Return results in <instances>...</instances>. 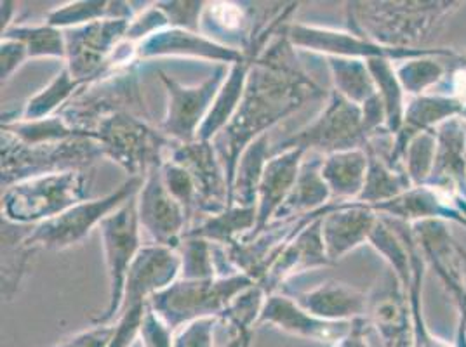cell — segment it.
Segmentation results:
<instances>
[{"label":"cell","mask_w":466,"mask_h":347,"mask_svg":"<svg viewBox=\"0 0 466 347\" xmlns=\"http://www.w3.org/2000/svg\"><path fill=\"white\" fill-rule=\"evenodd\" d=\"M137 342L141 344V347L175 346V332L157 316L156 311L150 308V304H148L143 325L139 330Z\"/></svg>","instance_id":"41"},{"label":"cell","mask_w":466,"mask_h":347,"mask_svg":"<svg viewBox=\"0 0 466 347\" xmlns=\"http://www.w3.org/2000/svg\"><path fill=\"white\" fill-rule=\"evenodd\" d=\"M320 154H307L303 165L298 174L291 194L288 196L282 209L275 215L277 219H286L291 215H303V213H315L328 207L332 202L329 186L326 184L320 167H322Z\"/></svg>","instance_id":"24"},{"label":"cell","mask_w":466,"mask_h":347,"mask_svg":"<svg viewBox=\"0 0 466 347\" xmlns=\"http://www.w3.org/2000/svg\"><path fill=\"white\" fill-rule=\"evenodd\" d=\"M114 335V325H93L63 339L55 347H108Z\"/></svg>","instance_id":"44"},{"label":"cell","mask_w":466,"mask_h":347,"mask_svg":"<svg viewBox=\"0 0 466 347\" xmlns=\"http://www.w3.org/2000/svg\"><path fill=\"white\" fill-rule=\"evenodd\" d=\"M366 152L370 156V167H368L364 190L355 203L376 207L414 188L404 169H397L390 165L381 154L372 152L370 148H366Z\"/></svg>","instance_id":"29"},{"label":"cell","mask_w":466,"mask_h":347,"mask_svg":"<svg viewBox=\"0 0 466 347\" xmlns=\"http://www.w3.org/2000/svg\"><path fill=\"white\" fill-rule=\"evenodd\" d=\"M2 188L25 179L66 171H91L99 158H105L96 141L78 135L66 141L25 144L15 135L2 133Z\"/></svg>","instance_id":"6"},{"label":"cell","mask_w":466,"mask_h":347,"mask_svg":"<svg viewBox=\"0 0 466 347\" xmlns=\"http://www.w3.org/2000/svg\"><path fill=\"white\" fill-rule=\"evenodd\" d=\"M225 347H251V339H246L238 333H233L232 341Z\"/></svg>","instance_id":"45"},{"label":"cell","mask_w":466,"mask_h":347,"mask_svg":"<svg viewBox=\"0 0 466 347\" xmlns=\"http://www.w3.org/2000/svg\"><path fill=\"white\" fill-rule=\"evenodd\" d=\"M89 135L99 144L103 156L116 162L129 177H145L177 146L147 118L127 112L103 116Z\"/></svg>","instance_id":"5"},{"label":"cell","mask_w":466,"mask_h":347,"mask_svg":"<svg viewBox=\"0 0 466 347\" xmlns=\"http://www.w3.org/2000/svg\"><path fill=\"white\" fill-rule=\"evenodd\" d=\"M160 173L167 192L173 194L176 202L183 207V211L188 217V223L192 226L198 217V193H197L192 175L183 165L176 164L171 158H166L162 162Z\"/></svg>","instance_id":"39"},{"label":"cell","mask_w":466,"mask_h":347,"mask_svg":"<svg viewBox=\"0 0 466 347\" xmlns=\"http://www.w3.org/2000/svg\"><path fill=\"white\" fill-rule=\"evenodd\" d=\"M313 316L334 322V323H349L359 318H368L370 297L347 283L329 280L315 289L307 292H284Z\"/></svg>","instance_id":"21"},{"label":"cell","mask_w":466,"mask_h":347,"mask_svg":"<svg viewBox=\"0 0 466 347\" xmlns=\"http://www.w3.org/2000/svg\"><path fill=\"white\" fill-rule=\"evenodd\" d=\"M30 226L2 219V299L13 301L18 293L34 251L25 245Z\"/></svg>","instance_id":"27"},{"label":"cell","mask_w":466,"mask_h":347,"mask_svg":"<svg viewBox=\"0 0 466 347\" xmlns=\"http://www.w3.org/2000/svg\"><path fill=\"white\" fill-rule=\"evenodd\" d=\"M181 259L176 249L145 245L137 253L124 290V302H150L157 292L169 287L179 278Z\"/></svg>","instance_id":"20"},{"label":"cell","mask_w":466,"mask_h":347,"mask_svg":"<svg viewBox=\"0 0 466 347\" xmlns=\"http://www.w3.org/2000/svg\"><path fill=\"white\" fill-rule=\"evenodd\" d=\"M164 56L206 59L219 64L232 66L244 59V51L218 44L202 34H194L179 28H166L137 44V61H147Z\"/></svg>","instance_id":"16"},{"label":"cell","mask_w":466,"mask_h":347,"mask_svg":"<svg viewBox=\"0 0 466 347\" xmlns=\"http://www.w3.org/2000/svg\"><path fill=\"white\" fill-rule=\"evenodd\" d=\"M322 217L315 219L307 228L298 233L273 261L270 270L267 271L265 278L259 282L267 295L282 290V285L288 280L301 273L330 266L320 228Z\"/></svg>","instance_id":"17"},{"label":"cell","mask_w":466,"mask_h":347,"mask_svg":"<svg viewBox=\"0 0 466 347\" xmlns=\"http://www.w3.org/2000/svg\"><path fill=\"white\" fill-rule=\"evenodd\" d=\"M91 171H66L25 179L2 193V219L35 226L89 200Z\"/></svg>","instance_id":"3"},{"label":"cell","mask_w":466,"mask_h":347,"mask_svg":"<svg viewBox=\"0 0 466 347\" xmlns=\"http://www.w3.org/2000/svg\"><path fill=\"white\" fill-rule=\"evenodd\" d=\"M167 158L183 165L194 179L198 193V219L216 215L230 207V188L225 167L213 141H194L177 144ZM195 221V223H197Z\"/></svg>","instance_id":"14"},{"label":"cell","mask_w":466,"mask_h":347,"mask_svg":"<svg viewBox=\"0 0 466 347\" xmlns=\"http://www.w3.org/2000/svg\"><path fill=\"white\" fill-rule=\"evenodd\" d=\"M460 2H347L350 32L387 47L418 49Z\"/></svg>","instance_id":"2"},{"label":"cell","mask_w":466,"mask_h":347,"mask_svg":"<svg viewBox=\"0 0 466 347\" xmlns=\"http://www.w3.org/2000/svg\"><path fill=\"white\" fill-rule=\"evenodd\" d=\"M256 282L237 273L213 280L177 278L150 297V308L173 332L198 320H223L233 299Z\"/></svg>","instance_id":"4"},{"label":"cell","mask_w":466,"mask_h":347,"mask_svg":"<svg viewBox=\"0 0 466 347\" xmlns=\"http://www.w3.org/2000/svg\"><path fill=\"white\" fill-rule=\"evenodd\" d=\"M442 58L461 59V55H435V56H421V58L406 59L395 64L399 80L406 91L408 97L423 96L431 93L446 77V64H442Z\"/></svg>","instance_id":"34"},{"label":"cell","mask_w":466,"mask_h":347,"mask_svg":"<svg viewBox=\"0 0 466 347\" xmlns=\"http://www.w3.org/2000/svg\"><path fill=\"white\" fill-rule=\"evenodd\" d=\"M435 156H437L435 131H427L412 137L402 156V169L408 174L409 181L414 188L428 184L435 167Z\"/></svg>","instance_id":"38"},{"label":"cell","mask_w":466,"mask_h":347,"mask_svg":"<svg viewBox=\"0 0 466 347\" xmlns=\"http://www.w3.org/2000/svg\"><path fill=\"white\" fill-rule=\"evenodd\" d=\"M2 133L15 135L25 144L56 143V141H66L78 135H89L76 129L61 114L42 118V120H32V122H2Z\"/></svg>","instance_id":"35"},{"label":"cell","mask_w":466,"mask_h":347,"mask_svg":"<svg viewBox=\"0 0 466 347\" xmlns=\"http://www.w3.org/2000/svg\"><path fill=\"white\" fill-rule=\"evenodd\" d=\"M284 35L291 42L294 49H305L311 53L324 55L326 58L368 59L385 58L391 61H406V59L421 58V56H435L444 55L452 56L458 55L452 49H400V47H387L376 44L370 39H364L353 32H341L332 28H322L303 23H288L284 26Z\"/></svg>","instance_id":"10"},{"label":"cell","mask_w":466,"mask_h":347,"mask_svg":"<svg viewBox=\"0 0 466 347\" xmlns=\"http://www.w3.org/2000/svg\"><path fill=\"white\" fill-rule=\"evenodd\" d=\"M135 4L120 2V0H80L68 2L47 13L46 23L59 28L70 30L86 26L96 21L105 20H135L137 13L133 9Z\"/></svg>","instance_id":"26"},{"label":"cell","mask_w":466,"mask_h":347,"mask_svg":"<svg viewBox=\"0 0 466 347\" xmlns=\"http://www.w3.org/2000/svg\"><path fill=\"white\" fill-rule=\"evenodd\" d=\"M28 61V51L20 40L2 39L0 44V77L2 84L20 70L21 66Z\"/></svg>","instance_id":"43"},{"label":"cell","mask_w":466,"mask_h":347,"mask_svg":"<svg viewBox=\"0 0 466 347\" xmlns=\"http://www.w3.org/2000/svg\"><path fill=\"white\" fill-rule=\"evenodd\" d=\"M218 320H198L175 332L173 347H214V328Z\"/></svg>","instance_id":"42"},{"label":"cell","mask_w":466,"mask_h":347,"mask_svg":"<svg viewBox=\"0 0 466 347\" xmlns=\"http://www.w3.org/2000/svg\"><path fill=\"white\" fill-rule=\"evenodd\" d=\"M380 213L362 203H334L322 217V238L330 264H336L350 252L370 243V236Z\"/></svg>","instance_id":"18"},{"label":"cell","mask_w":466,"mask_h":347,"mask_svg":"<svg viewBox=\"0 0 466 347\" xmlns=\"http://www.w3.org/2000/svg\"><path fill=\"white\" fill-rule=\"evenodd\" d=\"M82 87H86V84L72 77L66 66H63L56 77L53 78L35 96L26 101L20 115L15 120H5V122H32V120L58 115L59 112L77 96Z\"/></svg>","instance_id":"31"},{"label":"cell","mask_w":466,"mask_h":347,"mask_svg":"<svg viewBox=\"0 0 466 347\" xmlns=\"http://www.w3.org/2000/svg\"><path fill=\"white\" fill-rule=\"evenodd\" d=\"M137 194L106 215L99 224L108 274V306L93 318V325H112L116 322L122 308L127 274L137 253L145 247L141 243L143 230L137 217Z\"/></svg>","instance_id":"8"},{"label":"cell","mask_w":466,"mask_h":347,"mask_svg":"<svg viewBox=\"0 0 466 347\" xmlns=\"http://www.w3.org/2000/svg\"><path fill=\"white\" fill-rule=\"evenodd\" d=\"M370 156L366 148L328 154L322 158L320 173L329 186L334 203L357 202L366 184Z\"/></svg>","instance_id":"23"},{"label":"cell","mask_w":466,"mask_h":347,"mask_svg":"<svg viewBox=\"0 0 466 347\" xmlns=\"http://www.w3.org/2000/svg\"><path fill=\"white\" fill-rule=\"evenodd\" d=\"M368 143L370 135L366 133L362 106L351 103L336 91H330L320 115L296 134L286 137L272 154L288 148H301L307 154L328 156L339 152L362 150Z\"/></svg>","instance_id":"9"},{"label":"cell","mask_w":466,"mask_h":347,"mask_svg":"<svg viewBox=\"0 0 466 347\" xmlns=\"http://www.w3.org/2000/svg\"><path fill=\"white\" fill-rule=\"evenodd\" d=\"M330 78L338 94L362 106L378 94L374 78L364 59L326 58Z\"/></svg>","instance_id":"32"},{"label":"cell","mask_w":466,"mask_h":347,"mask_svg":"<svg viewBox=\"0 0 466 347\" xmlns=\"http://www.w3.org/2000/svg\"><path fill=\"white\" fill-rule=\"evenodd\" d=\"M463 120H465V118H463ZM465 124H466V120H465Z\"/></svg>","instance_id":"46"},{"label":"cell","mask_w":466,"mask_h":347,"mask_svg":"<svg viewBox=\"0 0 466 347\" xmlns=\"http://www.w3.org/2000/svg\"><path fill=\"white\" fill-rule=\"evenodd\" d=\"M265 302H267V292L259 283H254L233 299L230 308L227 309L221 322L228 323L235 333L246 339H253V328L259 322Z\"/></svg>","instance_id":"37"},{"label":"cell","mask_w":466,"mask_h":347,"mask_svg":"<svg viewBox=\"0 0 466 347\" xmlns=\"http://www.w3.org/2000/svg\"><path fill=\"white\" fill-rule=\"evenodd\" d=\"M131 21H96L86 26L65 30V66L70 75L86 85L103 77L116 45L126 39Z\"/></svg>","instance_id":"12"},{"label":"cell","mask_w":466,"mask_h":347,"mask_svg":"<svg viewBox=\"0 0 466 347\" xmlns=\"http://www.w3.org/2000/svg\"><path fill=\"white\" fill-rule=\"evenodd\" d=\"M270 156L272 150L268 148V134L258 137L246 148L233 177L230 205L256 207L261 175Z\"/></svg>","instance_id":"28"},{"label":"cell","mask_w":466,"mask_h":347,"mask_svg":"<svg viewBox=\"0 0 466 347\" xmlns=\"http://www.w3.org/2000/svg\"><path fill=\"white\" fill-rule=\"evenodd\" d=\"M2 39L20 40L28 51V59H66L65 30L44 25H13L2 32Z\"/></svg>","instance_id":"33"},{"label":"cell","mask_w":466,"mask_h":347,"mask_svg":"<svg viewBox=\"0 0 466 347\" xmlns=\"http://www.w3.org/2000/svg\"><path fill=\"white\" fill-rule=\"evenodd\" d=\"M256 228V207L230 205L227 211L208 215L194 223L185 236H198L213 245L228 249L251 234Z\"/></svg>","instance_id":"25"},{"label":"cell","mask_w":466,"mask_h":347,"mask_svg":"<svg viewBox=\"0 0 466 347\" xmlns=\"http://www.w3.org/2000/svg\"><path fill=\"white\" fill-rule=\"evenodd\" d=\"M267 323L292 337L334 347L349 333L353 322H324L301 308L291 295L284 292H275L267 295V302L258 322V325Z\"/></svg>","instance_id":"15"},{"label":"cell","mask_w":466,"mask_h":347,"mask_svg":"<svg viewBox=\"0 0 466 347\" xmlns=\"http://www.w3.org/2000/svg\"><path fill=\"white\" fill-rule=\"evenodd\" d=\"M230 66L219 64L213 75L198 85H183L167 74L160 72V82L167 93V110L158 129L177 144L197 141V134L213 108Z\"/></svg>","instance_id":"11"},{"label":"cell","mask_w":466,"mask_h":347,"mask_svg":"<svg viewBox=\"0 0 466 347\" xmlns=\"http://www.w3.org/2000/svg\"><path fill=\"white\" fill-rule=\"evenodd\" d=\"M284 26L254 59L237 114L213 139L230 192L238 160L246 148L258 137L268 134L273 125L298 112L305 103L324 96L322 87L301 66L296 49L284 35Z\"/></svg>","instance_id":"1"},{"label":"cell","mask_w":466,"mask_h":347,"mask_svg":"<svg viewBox=\"0 0 466 347\" xmlns=\"http://www.w3.org/2000/svg\"><path fill=\"white\" fill-rule=\"evenodd\" d=\"M169 21V28L200 34V21L206 2H156Z\"/></svg>","instance_id":"40"},{"label":"cell","mask_w":466,"mask_h":347,"mask_svg":"<svg viewBox=\"0 0 466 347\" xmlns=\"http://www.w3.org/2000/svg\"><path fill=\"white\" fill-rule=\"evenodd\" d=\"M160 165L143 177V184L137 194V217L141 230L148 234L152 245L176 249L190 223L183 207L167 192Z\"/></svg>","instance_id":"13"},{"label":"cell","mask_w":466,"mask_h":347,"mask_svg":"<svg viewBox=\"0 0 466 347\" xmlns=\"http://www.w3.org/2000/svg\"><path fill=\"white\" fill-rule=\"evenodd\" d=\"M368 68L374 78L378 96L383 103L387 114V131L393 137L400 131L409 97L399 80L395 61L385 58L368 59Z\"/></svg>","instance_id":"30"},{"label":"cell","mask_w":466,"mask_h":347,"mask_svg":"<svg viewBox=\"0 0 466 347\" xmlns=\"http://www.w3.org/2000/svg\"><path fill=\"white\" fill-rule=\"evenodd\" d=\"M141 184L143 177H129L112 193L82 202L49 221L30 226V232L25 236V245L34 252H59L82 243L89 233L99 228L106 215L133 198Z\"/></svg>","instance_id":"7"},{"label":"cell","mask_w":466,"mask_h":347,"mask_svg":"<svg viewBox=\"0 0 466 347\" xmlns=\"http://www.w3.org/2000/svg\"><path fill=\"white\" fill-rule=\"evenodd\" d=\"M176 252L181 259L179 278L183 280H213L218 278L216 247L198 236H183Z\"/></svg>","instance_id":"36"},{"label":"cell","mask_w":466,"mask_h":347,"mask_svg":"<svg viewBox=\"0 0 466 347\" xmlns=\"http://www.w3.org/2000/svg\"><path fill=\"white\" fill-rule=\"evenodd\" d=\"M305 156L307 152L301 148H288V150L275 152L268 158L261 175L259 190H258L256 228L251 234H256L263 228H267L282 209L288 196L291 194Z\"/></svg>","instance_id":"19"},{"label":"cell","mask_w":466,"mask_h":347,"mask_svg":"<svg viewBox=\"0 0 466 347\" xmlns=\"http://www.w3.org/2000/svg\"><path fill=\"white\" fill-rule=\"evenodd\" d=\"M258 25L254 26L251 11L238 2H206L204 15L200 21V34L219 44V37L225 39V45L246 51L251 45ZM235 49V47H233Z\"/></svg>","instance_id":"22"}]
</instances>
